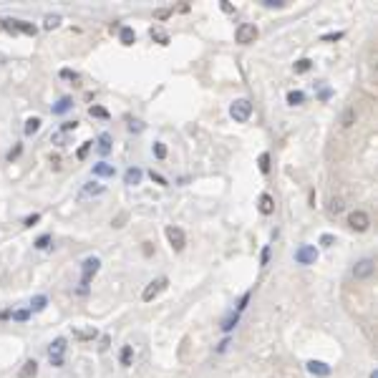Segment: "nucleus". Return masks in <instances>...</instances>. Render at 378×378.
Returning a JSON list of instances; mask_svg holds the SVG:
<instances>
[{
	"label": "nucleus",
	"mask_w": 378,
	"mask_h": 378,
	"mask_svg": "<svg viewBox=\"0 0 378 378\" xmlns=\"http://www.w3.org/2000/svg\"><path fill=\"white\" fill-rule=\"evenodd\" d=\"M101 270V260L98 257H86L84 262H81V290H79V295H86L89 292V283L94 280V275Z\"/></svg>",
	"instance_id": "obj_1"
},
{
	"label": "nucleus",
	"mask_w": 378,
	"mask_h": 378,
	"mask_svg": "<svg viewBox=\"0 0 378 378\" xmlns=\"http://www.w3.org/2000/svg\"><path fill=\"white\" fill-rule=\"evenodd\" d=\"M66 351H68V340L66 338H56L48 346V363L53 368H61L66 363Z\"/></svg>",
	"instance_id": "obj_2"
},
{
	"label": "nucleus",
	"mask_w": 378,
	"mask_h": 378,
	"mask_svg": "<svg viewBox=\"0 0 378 378\" xmlns=\"http://www.w3.org/2000/svg\"><path fill=\"white\" fill-rule=\"evenodd\" d=\"M230 116H232L237 124H247V121H250V116H252V103H250L247 98H237V101H232V106H230Z\"/></svg>",
	"instance_id": "obj_3"
},
{
	"label": "nucleus",
	"mask_w": 378,
	"mask_h": 378,
	"mask_svg": "<svg viewBox=\"0 0 378 378\" xmlns=\"http://www.w3.org/2000/svg\"><path fill=\"white\" fill-rule=\"evenodd\" d=\"M257 35H260V30H257L255 23H240L237 30H235V41L242 43V46H250V43L257 41Z\"/></svg>",
	"instance_id": "obj_4"
},
{
	"label": "nucleus",
	"mask_w": 378,
	"mask_h": 378,
	"mask_svg": "<svg viewBox=\"0 0 378 378\" xmlns=\"http://www.w3.org/2000/svg\"><path fill=\"white\" fill-rule=\"evenodd\" d=\"M292 257H295L297 265H315L318 262V250H315V245H300Z\"/></svg>",
	"instance_id": "obj_5"
},
{
	"label": "nucleus",
	"mask_w": 378,
	"mask_h": 378,
	"mask_svg": "<svg viewBox=\"0 0 378 378\" xmlns=\"http://www.w3.org/2000/svg\"><path fill=\"white\" fill-rule=\"evenodd\" d=\"M164 235H167V240H169V245H172V250H174V252H182V250L187 247V237H184V230H179V227L169 224L167 230H164Z\"/></svg>",
	"instance_id": "obj_6"
},
{
	"label": "nucleus",
	"mask_w": 378,
	"mask_h": 378,
	"mask_svg": "<svg viewBox=\"0 0 378 378\" xmlns=\"http://www.w3.org/2000/svg\"><path fill=\"white\" fill-rule=\"evenodd\" d=\"M373 273H376V262L371 257H363V260H358L353 265V278L356 280H368Z\"/></svg>",
	"instance_id": "obj_7"
},
{
	"label": "nucleus",
	"mask_w": 378,
	"mask_h": 378,
	"mask_svg": "<svg viewBox=\"0 0 378 378\" xmlns=\"http://www.w3.org/2000/svg\"><path fill=\"white\" fill-rule=\"evenodd\" d=\"M348 224H351V230H356V232H366L371 227V217H368V212L356 209V212L348 214Z\"/></svg>",
	"instance_id": "obj_8"
},
{
	"label": "nucleus",
	"mask_w": 378,
	"mask_h": 378,
	"mask_svg": "<svg viewBox=\"0 0 378 378\" xmlns=\"http://www.w3.org/2000/svg\"><path fill=\"white\" fill-rule=\"evenodd\" d=\"M167 285H169V280H167V278H157V280H151V283L144 287L141 300H144V302H151V300H154V297H157V295H159V292L167 287Z\"/></svg>",
	"instance_id": "obj_9"
},
{
	"label": "nucleus",
	"mask_w": 378,
	"mask_h": 378,
	"mask_svg": "<svg viewBox=\"0 0 378 378\" xmlns=\"http://www.w3.org/2000/svg\"><path fill=\"white\" fill-rule=\"evenodd\" d=\"M106 192V187L98 184V182H86L81 187V192H79V199H91V197H101Z\"/></svg>",
	"instance_id": "obj_10"
},
{
	"label": "nucleus",
	"mask_w": 378,
	"mask_h": 378,
	"mask_svg": "<svg viewBox=\"0 0 378 378\" xmlns=\"http://www.w3.org/2000/svg\"><path fill=\"white\" fill-rule=\"evenodd\" d=\"M308 373H313V376H318V378H328L333 371H330V366L323 363V361H308Z\"/></svg>",
	"instance_id": "obj_11"
},
{
	"label": "nucleus",
	"mask_w": 378,
	"mask_h": 378,
	"mask_svg": "<svg viewBox=\"0 0 378 378\" xmlns=\"http://www.w3.org/2000/svg\"><path fill=\"white\" fill-rule=\"evenodd\" d=\"M91 174H94V177H103V179H111V177H116V167H113V164H106V162H98V164H94Z\"/></svg>",
	"instance_id": "obj_12"
},
{
	"label": "nucleus",
	"mask_w": 378,
	"mask_h": 378,
	"mask_svg": "<svg viewBox=\"0 0 378 378\" xmlns=\"http://www.w3.org/2000/svg\"><path fill=\"white\" fill-rule=\"evenodd\" d=\"M141 177H144V172H141L139 167H129V169L124 172V184L136 187V184H141Z\"/></svg>",
	"instance_id": "obj_13"
},
{
	"label": "nucleus",
	"mask_w": 378,
	"mask_h": 378,
	"mask_svg": "<svg viewBox=\"0 0 378 378\" xmlns=\"http://www.w3.org/2000/svg\"><path fill=\"white\" fill-rule=\"evenodd\" d=\"M111 134L108 131H103V134H98V139H96V151H98V154L101 157H106L108 154V151H111Z\"/></svg>",
	"instance_id": "obj_14"
},
{
	"label": "nucleus",
	"mask_w": 378,
	"mask_h": 378,
	"mask_svg": "<svg viewBox=\"0 0 378 378\" xmlns=\"http://www.w3.org/2000/svg\"><path fill=\"white\" fill-rule=\"evenodd\" d=\"M35 376H38V361L30 358V361H25L23 368L18 371V378H35Z\"/></svg>",
	"instance_id": "obj_15"
},
{
	"label": "nucleus",
	"mask_w": 378,
	"mask_h": 378,
	"mask_svg": "<svg viewBox=\"0 0 378 378\" xmlns=\"http://www.w3.org/2000/svg\"><path fill=\"white\" fill-rule=\"evenodd\" d=\"M119 41H121L124 46H134V43H136V33H134L131 25H121V28H119Z\"/></svg>",
	"instance_id": "obj_16"
},
{
	"label": "nucleus",
	"mask_w": 378,
	"mask_h": 378,
	"mask_svg": "<svg viewBox=\"0 0 378 378\" xmlns=\"http://www.w3.org/2000/svg\"><path fill=\"white\" fill-rule=\"evenodd\" d=\"M41 116H28L25 119V126H23V134L25 136H33V134H38V131H41Z\"/></svg>",
	"instance_id": "obj_17"
},
{
	"label": "nucleus",
	"mask_w": 378,
	"mask_h": 378,
	"mask_svg": "<svg viewBox=\"0 0 378 378\" xmlns=\"http://www.w3.org/2000/svg\"><path fill=\"white\" fill-rule=\"evenodd\" d=\"M257 209H260V214H273L275 212V199L270 194H262L260 202H257Z\"/></svg>",
	"instance_id": "obj_18"
},
{
	"label": "nucleus",
	"mask_w": 378,
	"mask_h": 378,
	"mask_svg": "<svg viewBox=\"0 0 378 378\" xmlns=\"http://www.w3.org/2000/svg\"><path fill=\"white\" fill-rule=\"evenodd\" d=\"M71 108H73V98H71V96H63V98H58V103L53 106V113H56V116H63V113L71 111Z\"/></svg>",
	"instance_id": "obj_19"
},
{
	"label": "nucleus",
	"mask_w": 378,
	"mask_h": 378,
	"mask_svg": "<svg viewBox=\"0 0 378 378\" xmlns=\"http://www.w3.org/2000/svg\"><path fill=\"white\" fill-rule=\"evenodd\" d=\"M46 305H48V297L46 295H35L33 300H30V313H43L46 310Z\"/></svg>",
	"instance_id": "obj_20"
},
{
	"label": "nucleus",
	"mask_w": 378,
	"mask_h": 378,
	"mask_svg": "<svg viewBox=\"0 0 378 378\" xmlns=\"http://www.w3.org/2000/svg\"><path fill=\"white\" fill-rule=\"evenodd\" d=\"M353 124H356V106H348V108L343 111V116H340V126L351 129Z\"/></svg>",
	"instance_id": "obj_21"
},
{
	"label": "nucleus",
	"mask_w": 378,
	"mask_h": 378,
	"mask_svg": "<svg viewBox=\"0 0 378 378\" xmlns=\"http://www.w3.org/2000/svg\"><path fill=\"white\" fill-rule=\"evenodd\" d=\"M149 35L154 38V41H159L162 46H167V43H169V33H167V30H162V28H157V25L149 30Z\"/></svg>",
	"instance_id": "obj_22"
},
{
	"label": "nucleus",
	"mask_w": 378,
	"mask_h": 378,
	"mask_svg": "<svg viewBox=\"0 0 378 378\" xmlns=\"http://www.w3.org/2000/svg\"><path fill=\"white\" fill-rule=\"evenodd\" d=\"M343 209H346L343 199H338V197H335V199H330V202H328V214H330V217H338Z\"/></svg>",
	"instance_id": "obj_23"
},
{
	"label": "nucleus",
	"mask_w": 378,
	"mask_h": 378,
	"mask_svg": "<svg viewBox=\"0 0 378 378\" xmlns=\"http://www.w3.org/2000/svg\"><path fill=\"white\" fill-rule=\"evenodd\" d=\"M119 361H121V366H124V368H129V366H131V361H134V348H131V346H124V348H121V353H119Z\"/></svg>",
	"instance_id": "obj_24"
},
{
	"label": "nucleus",
	"mask_w": 378,
	"mask_h": 378,
	"mask_svg": "<svg viewBox=\"0 0 378 378\" xmlns=\"http://www.w3.org/2000/svg\"><path fill=\"white\" fill-rule=\"evenodd\" d=\"M61 25V15L58 13H48L46 18H43V28L46 30H53V28H58Z\"/></svg>",
	"instance_id": "obj_25"
},
{
	"label": "nucleus",
	"mask_w": 378,
	"mask_h": 378,
	"mask_svg": "<svg viewBox=\"0 0 378 378\" xmlns=\"http://www.w3.org/2000/svg\"><path fill=\"white\" fill-rule=\"evenodd\" d=\"M61 79L73 81V86H79V84H81V73H76V71H71V68H61Z\"/></svg>",
	"instance_id": "obj_26"
},
{
	"label": "nucleus",
	"mask_w": 378,
	"mask_h": 378,
	"mask_svg": "<svg viewBox=\"0 0 378 378\" xmlns=\"http://www.w3.org/2000/svg\"><path fill=\"white\" fill-rule=\"evenodd\" d=\"M89 116H94V119H108L111 113H108L103 106H96V103H94V106H89Z\"/></svg>",
	"instance_id": "obj_27"
},
{
	"label": "nucleus",
	"mask_w": 378,
	"mask_h": 378,
	"mask_svg": "<svg viewBox=\"0 0 378 378\" xmlns=\"http://www.w3.org/2000/svg\"><path fill=\"white\" fill-rule=\"evenodd\" d=\"M302 101H305V94H302V91H297V89H295V91H287V103H290V106H300Z\"/></svg>",
	"instance_id": "obj_28"
},
{
	"label": "nucleus",
	"mask_w": 378,
	"mask_h": 378,
	"mask_svg": "<svg viewBox=\"0 0 378 378\" xmlns=\"http://www.w3.org/2000/svg\"><path fill=\"white\" fill-rule=\"evenodd\" d=\"M51 242H53V237L46 232V235H41V237H38V240L33 242V247H35V250H48V247H51Z\"/></svg>",
	"instance_id": "obj_29"
},
{
	"label": "nucleus",
	"mask_w": 378,
	"mask_h": 378,
	"mask_svg": "<svg viewBox=\"0 0 378 378\" xmlns=\"http://www.w3.org/2000/svg\"><path fill=\"white\" fill-rule=\"evenodd\" d=\"M94 149V141H84L81 146H79V151H76V159H79V162H84L86 157H89V151Z\"/></svg>",
	"instance_id": "obj_30"
},
{
	"label": "nucleus",
	"mask_w": 378,
	"mask_h": 378,
	"mask_svg": "<svg viewBox=\"0 0 378 378\" xmlns=\"http://www.w3.org/2000/svg\"><path fill=\"white\" fill-rule=\"evenodd\" d=\"M257 164H260V172H262V174H270V154H268V151H262V154H260Z\"/></svg>",
	"instance_id": "obj_31"
},
{
	"label": "nucleus",
	"mask_w": 378,
	"mask_h": 378,
	"mask_svg": "<svg viewBox=\"0 0 378 378\" xmlns=\"http://www.w3.org/2000/svg\"><path fill=\"white\" fill-rule=\"evenodd\" d=\"M167 154H169L167 144H164V141H154V157H157V159H167Z\"/></svg>",
	"instance_id": "obj_32"
},
{
	"label": "nucleus",
	"mask_w": 378,
	"mask_h": 378,
	"mask_svg": "<svg viewBox=\"0 0 378 378\" xmlns=\"http://www.w3.org/2000/svg\"><path fill=\"white\" fill-rule=\"evenodd\" d=\"M313 68V61L310 58H300L297 63H295V73H305V71H310Z\"/></svg>",
	"instance_id": "obj_33"
},
{
	"label": "nucleus",
	"mask_w": 378,
	"mask_h": 378,
	"mask_svg": "<svg viewBox=\"0 0 378 378\" xmlns=\"http://www.w3.org/2000/svg\"><path fill=\"white\" fill-rule=\"evenodd\" d=\"M68 141V134H63V131H53L51 134V144H56V146H63Z\"/></svg>",
	"instance_id": "obj_34"
},
{
	"label": "nucleus",
	"mask_w": 378,
	"mask_h": 378,
	"mask_svg": "<svg viewBox=\"0 0 378 378\" xmlns=\"http://www.w3.org/2000/svg\"><path fill=\"white\" fill-rule=\"evenodd\" d=\"M30 315H33V313H30L28 308H23V310H13V320H15V323H25Z\"/></svg>",
	"instance_id": "obj_35"
},
{
	"label": "nucleus",
	"mask_w": 378,
	"mask_h": 378,
	"mask_svg": "<svg viewBox=\"0 0 378 378\" xmlns=\"http://www.w3.org/2000/svg\"><path fill=\"white\" fill-rule=\"evenodd\" d=\"M343 35H346L343 30H335V33H325V35H320V41H323V43H330V41H340Z\"/></svg>",
	"instance_id": "obj_36"
},
{
	"label": "nucleus",
	"mask_w": 378,
	"mask_h": 378,
	"mask_svg": "<svg viewBox=\"0 0 378 378\" xmlns=\"http://www.w3.org/2000/svg\"><path fill=\"white\" fill-rule=\"evenodd\" d=\"M20 154H23V144H15V146L8 151V157H5V159H8V162H15Z\"/></svg>",
	"instance_id": "obj_37"
},
{
	"label": "nucleus",
	"mask_w": 378,
	"mask_h": 378,
	"mask_svg": "<svg viewBox=\"0 0 378 378\" xmlns=\"http://www.w3.org/2000/svg\"><path fill=\"white\" fill-rule=\"evenodd\" d=\"M76 129H79V121L73 119V121H63L58 131H63V134H71V131H76Z\"/></svg>",
	"instance_id": "obj_38"
},
{
	"label": "nucleus",
	"mask_w": 378,
	"mask_h": 378,
	"mask_svg": "<svg viewBox=\"0 0 378 378\" xmlns=\"http://www.w3.org/2000/svg\"><path fill=\"white\" fill-rule=\"evenodd\" d=\"M38 222H41V214L33 212V214H28V217L23 219V227H33V224H38Z\"/></svg>",
	"instance_id": "obj_39"
},
{
	"label": "nucleus",
	"mask_w": 378,
	"mask_h": 378,
	"mask_svg": "<svg viewBox=\"0 0 378 378\" xmlns=\"http://www.w3.org/2000/svg\"><path fill=\"white\" fill-rule=\"evenodd\" d=\"M237 318H240V313H235L232 318H227V320L222 323V330H232V328L237 325Z\"/></svg>",
	"instance_id": "obj_40"
},
{
	"label": "nucleus",
	"mask_w": 378,
	"mask_h": 378,
	"mask_svg": "<svg viewBox=\"0 0 378 378\" xmlns=\"http://www.w3.org/2000/svg\"><path fill=\"white\" fill-rule=\"evenodd\" d=\"M270 262V245H265V250H262V257H260V265L265 268V265Z\"/></svg>",
	"instance_id": "obj_41"
},
{
	"label": "nucleus",
	"mask_w": 378,
	"mask_h": 378,
	"mask_svg": "<svg viewBox=\"0 0 378 378\" xmlns=\"http://www.w3.org/2000/svg\"><path fill=\"white\" fill-rule=\"evenodd\" d=\"M149 177H151V179H154V182H157V184H162V187H167V184H169V182H167V179H164V177H162V174H157V172H154V169H151V172H149Z\"/></svg>",
	"instance_id": "obj_42"
},
{
	"label": "nucleus",
	"mask_w": 378,
	"mask_h": 378,
	"mask_svg": "<svg viewBox=\"0 0 378 378\" xmlns=\"http://www.w3.org/2000/svg\"><path fill=\"white\" fill-rule=\"evenodd\" d=\"M262 5H268V8H283L285 0H262Z\"/></svg>",
	"instance_id": "obj_43"
},
{
	"label": "nucleus",
	"mask_w": 378,
	"mask_h": 378,
	"mask_svg": "<svg viewBox=\"0 0 378 378\" xmlns=\"http://www.w3.org/2000/svg\"><path fill=\"white\" fill-rule=\"evenodd\" d=\"M320 245H323V247H330V245H335V237H333V235H320Z\"/></svg>",
	"instance_id": "obj_44"
},
{
	"label": "nucleus",
	"mask_w": 378,
	"mask_h": 378,
	"mask_svg": "<svg viewBox=\"0 0 378 378\" xmlns=\"http://www.w3.org/2000/svg\"><path fill=\"white\" fill-rule=\"evenodd\" d=\"M126 217H129V214H126V212H121V214H119L116 219H111V224H113V227H124V222H126Z\"/></svg>",
	"instance_id": "obj_45"
},
{
	"label": "nucleus",
	"mask_w": 378,
	"mask_h": 378,
	"mask_svg": "<svg viewBox=\"0 0 378 378\" xmlns=\"http://www.w3.org/2000/svg\"><path fill=\"white\" fill-rule=\"evenodd\" d=\"M76 338H79V340H94V338H96V330H89V333H76Z\"/></svg>",
	"instance_id": "obj_46"
},
{
	"label": "nucleus",
	"mask_w": 378,
	"mask_h": 378,
	"mask_svg": "<svg viewBox=\"0 0 378 378\" xmlns=\"http://www.w3.org/2000/svg\"><path fill=\"white\" fill-rule=\"evenodd\" d=\"M250 295H252V292H245V295H242V300H240V305H237V313H242V310L247 308V300H250Z\"/></svg>",
	"instance_id": "obj_47"
},
{
	"label": "nucleus",
	"mask_w": 378,
	"mask_h": 378,
	"mask_svg": "<svg viewBox=\"0 0 378 378\" xmlns=\"http://www.w3.org/2000/svg\"><path fill=\"white\" fill-rule=\"evenodd\" d=\"M227 346H230V338H224L222 343L217 346V353H224V351H227Z\"/></svg>",
	"instance_id": "obj_48"
},
{
	"label": "nucleus",
	"mask_w": 378,
	"mask_h": 378,
	"mask_svg": "<svg viewBox=\"0 0 378 378\" xmlns=\"http://www.w3.org/2000/svg\"><path fill=\"white\" fill-rule=\"evenodd\" d=\"M8 318H13V310H10V308H5V310H0V320H8Z\"/></svg>",
	"instance_id": "obj_49"
},
{
	"label": "nucleus",
	"mask_w": 378,
	"mask_h": 378,
	"mask_svg": "<svg viewBox=\"0 0 378 378\" xmlns=\"http://www.w3.org/2000/svg\"><path fill=\"white\" fill-rule=\"evenodd\" d=\"M129 129H131V131H141L144 126H141V121H131V124H129Z\"/></svg>",
	"instance_id": "obj_50"
},
{
	"label": "nucleus",
	"mask_w": 378,
	"mask_h": 378,
	"mask_svg": "<svg viewBox=\"0 0 378 378\" xmlns=\"http://www.w3.org/2000/svg\"><path fill=\"white\" fill-rule=\"evenodd\" d=\"M222 10H224V13H232V5L227 3V0H222Z\"/></svg>",
	"instance_id": "obj_51"
},
{
	"label": "nucleus",
	"mask_w": 378,
	"mask_h": 378,
	"mask_svg": "<svg viewBox=\"0 0 378 378\" xmlns=\"http://www.w3.org/2000/svg\"><path fill=\"white\" fill-rule=\"evenodd\" d=\"M51 164H53V169H61V159L58 157H51Z\"/></svg>",
	"instance_id": "obj_52"
},
{
	"label": "nucleus",
	"mask_w": 378,
	"mask_h": 378,
	"mask_svg": "<svg viewBox=\"0 0 378 378\" xmlns=\"http://www.w3.org/2000/svg\"><path fill=\"white\" fill-rule=\"evenodd\" d=\"M144 255H151V242H144Z\"/></svg>",
	"instance_id": "obj_53"
},
{
	"label": "nucleus",
	"mask_w": 378,
	"mask_h": 378,
	"mask_svg": "<svg viewBox=\"0 0 378 378\" xmlns=\"http://www.w3.org/2000/svg\"><path fill=\"white\" fill-rule=\"evenodd\" d=\"M368 378H378V371H371V376Z\"/></svg>",
	"instance_id": "obj_54"
},
{
	"label": "nucleus",
	"mask_w": 378,
	"mask_h": 378,
	"mask_svg": "<svg viewBox=\"0 0 378 378\" xmlns=\"http://www.w3.org/2000/svg\"><path fill=\"white\" fill-rule=\"evenodd\" d=\"M0 30H3V23H0Z\"/></svg>",
	"instance_id": "obj_55"
},
{
	"label": "nucleus",
	"mask_w": 378,
	"mask_h": 378,
	"mask_svg": "<svg viewBox=\"0 0 378 378\" xmlns=\"http://www.w3.org/2000/svg\"><path fill=\"white\" fill-rule=\"evenodd\" d=\"M0 61H3V56H0Z\"/></svg>",
	"instance_id": "obj_56"
}]
</instances>
